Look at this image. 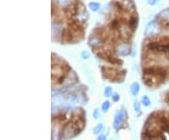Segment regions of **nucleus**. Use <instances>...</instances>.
<instances>
[{
    "label": "nucleus",
    "instance_id": "obj_4",
    "mask_svg": "<svg viewBox=\"0 0 169 140\" xmlns=\"http://www.w3.org/2000/svg\"><path fill=\"white\" fill-rule=\"evenodd\" d=\"M102 70L103 71V76L105 78H108L112 82H116L118 80V77L119 75V73H118V71L113 69V68H106V67H103Z\"/></svg>",
    "mask_w": 169,
    "mask_h": 140
},
{
    "label": "nucleus",
    "instance_id": "obj_11",
    "mask_svg": "<svg viewBox=\"0 0 169 140\" xmlns=\"http://www.w3.org/2000/svg\"><path fill=\"white\" fill-rule=\"evenodd\" d=\"M130 91H131V94L132 96L138 95L139 91H140V85H139V83H137V82L132 83V85H131V87H130Z\"/></svg>",
    "mask_w": 169,
    "mask_h": 140
},
{
    "label": "nucleus",
    "instance_id": "obj_5",
    "mask_svg": "<svg viewBox=\"0 0 169 140\" xmlns=\"http://www.w3.org/2000/svg\"><path fill=\"white\" fill-rule=\"evenodd\" d=\"M124 111L123 110H118L115 114V119H114V123H113V126H114L115 129H118V128L121 126L122 122L124 121Z\"/></svg>",
    "mask_w": 169,
    "mask_h": 140
},
{
    "label": "nucleus",
    "instance_id": "obj_23",
    "mask_svg": "<svg viewBox=\"0 0 169 140\" xmlns=\"http://www.w3.org/2000/svg\"><path fill=\"white\" fill-rule=\"evenodd\" d=\"M81 57H82L84 59H87V58H90V54H89V52H88V51H83L82 53H81Z\"/></svg>",
    "mask_w": 169,
    "mask_h": 140
},
{
    "label": "nucleus",
    "instance_id": "obj_1",
    "mask_svg": "<svg viewBox=\"0 0 169 140\" xmlns=\"http://www.w3.org/2000/svg\"><path fill=\"white\" fill-rule=\"evenodd\" d=\"M166 73L163 68L160 67H150L144 70L143 73V82L148 87L159 86L166 78Z\"/></svg>",
    "mask_w": 169,
    "mask_h": 140
},
{
    "label": "nucleus",
    "instance_id": "obj_6",
    "mask_svg": "<svg viewBox=\"0 0 169 140\" xmlns=\"http://www.w3.org/2000/svg\"><path fill=\"white\" fill-rule=\"evenodd\" d=\"M63 139V129L61 126L55 125V129L52 131V140H61Z\"/></svg>",
    "mask_w": 169,
    "mask_h": 140
},
{
    "label": "nucleus",
    "instance_id": "obj_15",
    "mask_svg": "<svg viewBox=\"0 0 169 140\" xmlns=\"http://www.w3.org/2000/svg\"><path fill=\"white\" fill-rule=\"evenodd\" d=\"M66 100L69 103H75L76 102H77V97H76V96L73 95V94H69L67 96Z\"/></svg>",
    "mask_w": 169,
    "mask_h": 140
},
{
    "label": "nucleus",
    "instance_id": "obj_19",
    "mask_svg": "<svg viewBox=\"0 0 169 140\" xmlns=\"http://www.w3.org/2000/svg\"><path fill=\"white\" fill-rule=\"evenodd\" d=\"M160 16L162 17L163 20H166V21H169V9L168 10H166L162 11V13L160 14Z\"/></svg>",
    "mask_w": 169,
    "mask_h": 140
},
{
    "label": "nucleus",
    "instance_id": "obj_3",
    "mask_svg": "<svg viewBox=\"0 0 169 140\" xmlns=\"http://www.w3.org/2000/svg\"><path fill=\"white\" fill-rule=\"evenodd\" d=\"M79 132H81V130H80L73 122L71 121L63 128V139L69 140V139L73 138L79 134Z\"/></svg>",
    "mask_w": 169,
    "mask_h": 140
},
{
    "label": "nucleus",
    "instance_id": "obj_2",
    "mask_svg": "<svg viewBox=\"0 0 169 140\" xmlns=\"http://www.w3.org/2000/svg\"><path fill=\"white\" fill-rule=\"evenodd\" d=\"M145 132L152 138L158 137L162 132H164V127L159 116L151 115L148 117L145 123Z\"/></svg>",
    "mask_w": 169,
    "mask_h": 140
},
{
    "label": "nucleus",
    "instance_id": "obj_13",
    "mask_svg": "<svg viewBox=\"0 0 169 140\" xmlns=\"http://www.w3.org/2000/svg\"><path fill=\"white\" fill-rule=\"evenodd\" d=\"M137 24H138L137 17H135V16H132V17L131 18V20H130V26L134 30L136 28V26H137Z\"/></svg>",
    "mask_w": 169,
    "mask_h": 140
},
{
    "label": "nucleus",
    "instance_id": "obj_18",
    "mask_svg": "<svg viewBox=\"0 0 169 140\" xmlns=\"http://www.w3.org/2000/svg\"><path fill=\"white\" fill-rule=\"evenodd\" d=\"M103 94L105 97H111L113 95V89L111 87H106L105 89H104V91H103Z\"/></svg>",
    "mask_w": 169,
    "mask_h": 140
},
{
    "label": "nucleus",
    "instance_id": "obj_29",
    "mask_svg": "<svg viewBox=\"0 0 169 140\" xmlns=\"http://www.w3.org/2000/svg\"><path fill=\"white\" fill-rule=\"evenodd\" d=\"M158 1H159V0H148V3H150V5L153 6V5H155V4H156L157 2H158Z\"/></svg>",
    "mask_w": 169,
    "mask_h": 140
},
{
    "label": "nucleus",
    "instance_id": "obj_17",
    "mask_svg": "<svg viewBox=\"0 0 169 140\" xmlns=\"http://www.w3.org/2000/svg\"><path fill=\"white\" fill-rule=\"evenodd\" d=\"M110 108V102L109 101H105L103 103V105H102V111L103 113H106V112L109 110Z\"/></svg>",
    "mask_w": 169,
    "mask_h": 140
},
{
    "label": "nucleus",
    "instance_id": "obj_26",
    "mask_svg": "<svg viewBox=\"0 0 169 140\" xmlns=\"http://www.w3.org/2000/svg\"><path fill=\"white\" fill-rule=\"evenodd\" d=\"M56 2H57L59 5H67V4H69L70 0H56Z\"/></svg>",
    "mask_w": 169,
    "mask_h": 140
},
{
    "label": "nucleus",
    "instance_id": "obj_20",
    "mask_svg": "<svg viewBox=\"0 0 169 140\" xmlns=\"http://www.w3.org/2000/svg\"><path fill=\"white\" fill-rule=\"evenodd\" d=\"M134 111L136 113H140L141 112V105H140V102L138 101H135L134 103Z\"/></svg>",
    "mask_w": 169,
    "mask_h": 140
},
{
    "label": "nucleus",
    "instance_id": "obj_8",
    "mask_svg": "<svg viewBox=\"0 0 169 140\" xmlns=\"http://www.w3.org/2000/svg\"><path fill=\"white\" fill-rule=\"evenodd\" d=\"M116 53L120 57H127L131 53V47L127 44H120L116 48Z\"/></svg>",
    "mask_w": 169,
    "mask_h": 140
},
{
    "label": "nucleus",
    "instance_id": "obj_16",
    "mask_svg": "<svg viewBox=\"0 0 169 140\" xmlns=\"http://www.w3.org/2000/svg\"><path fill=\"white\" fill-rule=\"evenodd\" d=\"M89 8H90V10H92L93 11H98L100 8V5L97 2H91L89 4Z\"/></svg>",
    "mask_w": 169,
    "mask_h": 140
},
{
    "label": "nucleus",
    "instance_id": "obj_24",
    "mask_svg": "<svg viewBox=\"0 0 169 140\" xmlns=\"http://www.w3.org/2000/svg\"><path fill=\"white\" fill-rule=\"evenodd\" d=\"M119 99H120V95L118 94V93H115V94H113L112 95V100H113V102H115V103H116V102H118L119 101Z\"/></svg>",
    "mask_w": 169,
    "mask_h": 140
},
{
    "label": "nucleus",
    "instance_id": "obj_9",
    "mask_svg": "<svg viewBox=\"0 0 169 140\" xmlns=\"http://www.w3.org/2000/svg\"><path fill=\"white\" fill-rule=\"evenodd\" d=\"M157 28V26H156V22L155 21H152L150 23L148 24V26H146V29H145V35L146 36H152L155 33V30Z\"/></svg>",
    "mask_w": 169,
    "mask_h": 140
},
{
    "label": "nucleus",
    "instance_id": "obj_7",
    "mask_svg": "<svg viewBox=\"0 0 169 140\" xmlns=\"http://www.w3.org/2000/svg\"><path fill=\"white\" fill-rule=\"evenodd\" d=\"M76 18H77L78 21H80V22H84L87 20L88 13L84 7H81L80 9L76 10Z\"/></svg>",
    "mask_w": 169,
    "mask_h": 140
},
{
    "label": "nucleus",
    "instance_id": "obj_25",
    "mask_svg": "<svg viewBox=\"0 0 169 140\" xmlns=\"http://www.w3.org/2000/svg\"><path fill=\"white\" fill-rule=\"evenodd\" d=\"M100 110L98 108H96L93 112V117L95 119H98L100 118Z\"/></svg>",
    "mask_w": 169,
    "mask_h": 140
},
{
    "label": "nucleus",
    "instance_id": "obj_10",
    "mask_svg": "<svg viewBox=\"0 0 169 140\" xmlns=\"http://www.w3.org/2000/svg\"><path fill=\"white\" fill-rule=\"evenodd\" d=\"M63 103V98L61 95H55L52 97V107H58L62 105Z\"/></svg>",
    "mask_w": 169,
    "mask_h": 140
},
{
    "label": "nucleus",
    "instance_id": "obj_28",
    "mask_svg": "<svg viewBox=\"0 0 169 140\" xmlns=\"http://www.w3.org/2000/svg\"><path fill=\"white\" fill-rule=\"evenodd\" d=\"M97 140H107V139H106V137H105V135L100 134L99 137H97Z\"/></svg>",
    "mask_w": 169,
    "mask_h": 140
},
{
    "label": "nucleus",
    "instance_id": "obj_12",
    "mask_svg": "<svg viewBox=\"0 0 169 140\" xmlns=\"http://www.w3.org/2000/svg\"><path fill=\"white\" fill-rule=\"evenodd\" d=\"M141 103H142V105L144 106H150V99L148 98V95H144L142 98H141Z\"/></svg>",
    "mask_w": 169,
    "mask_h": 140
},
{
    "label": "nucleus",
    "instance_id": "obj_14",
    "mask_svg": "<svg viewBox=\"0 0 169 140\" xmlns=\"http://www.w3.org/2000/svg\"><path fill=\"white\" fill-rule=\"evenodd\" d=\"M103 129V123H99V124H97L93 129V134H99L100 133H102V131Z\"/></svg>",
    "mask_w": 169,
    "mask_h": 140
},
{
    "label": "nucleus",
    "instance_id": "obj_22",
    "mask_svg": "<svg viewBox=\"0 0 169 140\" xmlns=\"http://www.w3.org/2000/svg\"><path fill=\"white\" fill-rule=\"evenodd\" d=\"M100 40L97 39V38H94V39H92V40H91L90 45H91V46H93V47H95V46H97V45H100Z\"/></svg>",
    "mask_w": 169,
    "mask_h": 140
},
{
    "label": "nucleus",
    "instance_id": "obj_21",
    "mask_svg": "<svg viewBox=\"0 0 169 140\" xmlns=\"http://www.w3.org/2000/svg\"><path fill=\"white\" fill-rule=\"evenodd\" d=\"M118 26H119V22L118 21V20H113L110 24V27L112 29H116Z\"/></svg>",
    "mask_w": 169,
    "mask_h": 140
},
{
    "label": "nucleus",
    "instance_id": "obj_27",
    "mask_svg": "<svg viewBox=\"0 0 169 140\" xmlns=\"http://www.w3.org/2000/svg\"><path fill=\"white\" fill-rule=\"evenodd\" d=\"M163 140H169V132H166V133H163Z\"/></svg>",
    "mask_w": 169,
    "mask_h": 140
},
{
    "label": "nucleus",
    "instance_id": "obj_30",
    "mask_svg": "<svg viewBox=\"0 0 169 140\" xmlns=\"http://www.w3.org/2000/svg\"><path fill=\"white\" fill-rule=\"evenodd\" d=\"M166 103L169 105V93H168L167 96H166Z\"/></svg>",
    "mask_w": 169,
    "mask_h": 140
}]
</instances>
